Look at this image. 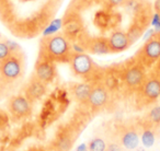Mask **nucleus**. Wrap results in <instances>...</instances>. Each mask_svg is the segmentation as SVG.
Listing matches in <instances>:
<instances>
[{"label": "nucleus", "instance_id": "nucleus-1", "mask_svg": "<svg viewBox=\"0 0 160 151\" xmlns=\"http://www.w3.org/2000/svg\"><path fill=\"white\" fill-rule=\"evenodd\" d=\"M72 44L65 34H53L44 37L41 44L40 56L54 62H69Z\"/></svg>", "mask_w": 160, "mask_h": 151}, {"label": "nucleus", "instance_id": "nucleus-2", "mask_svg": "<svg viewBox=\"0 0 160 151\" xmlns=\"http://www.w3.org/2000/svg\"><path fill=\"white\" fill-rule=\"evenodd\" d=\"M68 64L72 75L82 81L94 82L102 80L104 70L100 68L86 51H72Z\"/></svg>", "mask_w": 160, "mask_h": 151}, {"label": "nucleus", "instance_id": "nucleus-3", "mask_svg": "<svg viewBox=\"0 0 160 151\" xmlns=\"http://www.w3.org/2000/svg\"><path fill=\"white\" fill-rule=\"evenodd\" d=\"M118 70H120L121 87L132 94H135V92L146 79L147 73L149 71L134 57L125 62Z\"/></svg>", "mask_w": 160, "mask_h": 151}, {"label": "nucleus", "instance_id": "nucleus-4", "mask_svg": "<svg viewBox=\"0 0 160 151\" xmlns=\"http://www.w3.org/2000/svg\"><path fill=\"white\" fill-rule=\"evenodd\" d=\"M24 69V56L19 51H14L0 62V80L6 87H11L22 79Z\"/></svg>", "mask_w": 160, "mask_h": 151}, {"label": "nucleus", "instance_id": "nucleus-5", "mask_svg": "<svg viewBox=\"0 0 160 151\" xmlns=\"http://www.w3.org/2000/svg\"><path fill=\"white\" fill-rule=\"evenodd\" d=\"M136 102L139 106H151L160 100V80L151 70L135 92Z\"/></svg>", "mask_w": 160, "mask_h": 151}, {"label": "nucleus", "instance_id": "nucleus-6", "mask_svg": "<svg viewBox=\"0 0 160 151\" xmlns=\"http://www.w3.org/2000/svg\"><path fill=\"white\" fill-rule=\"evenodd\" d=\"M134 58L145 68L150 70L160 58V32L150 36L136 51Z\"/></svg>", "mask_w": 160, "mask_h": 151}, {"label": "nucleus", "instance_id": "nucleus-7", "mask_svg": "<svg viewBox=\"0 0 160 151\" xmlns=\"http://www.w3.org/2000/svg\"><path fill=\"white\" fill-rule=\"evenodd\" d=\"M114 139L124 150H135L140 142L137 123H122L116 126Z\"/></svg>", "mask_w": 160, "mask_h": 151}, {"label": "nucleus", "instance_id": "nucleus-8", "mask_svg": "<svg viewBox=\"0 0 160 151\" xmlns=\"http://www.w3.org/2000/svg\"><path fill=\"white\" fill-rule=\"evenodd\" d=\"M111 102V92L109 91L102 80L94 81L92 83L89 98L86 103V106L92 112H100L104 110Z\"/></svg>", "mask_w": 160, "mask_h": 151}, {"label": "nucleus", "instance_id": "nucleus-9", "mask_svg": "<svg viewBox=\"0 0 160 151\" xmlns=\"http://www.w3.org/2000/svg\"><path fill=\"white\" fill-rule=\"evenodd\" d=\"M8 111L14 119H25L32 115L33 102L23 93L16 94V95H12L8 101Z\"/></svg>", "mask_w": 160, "mask_h": 151}, {"label": "nucleus", "instance_id": "nucleus-10", "mask_svg": "<svg viewBox=\"0 0 160 151\" xmlns=\"http://www.w3.org/2000/svg\"><path fill=\"white\" fill-rule=\"evenodd\" d=\"M56 75H57L56 62L42 56H38V59L34 67V77L45 85H49L55 80Z\"/></svg>", "mask_w": 160, "mask_h": 151}, {"label": "nucleus", "instance_id": "nucleus-11", "mask_svg": "<svg viewBox=\"0 0 160 151\" xmlns=\"http://www.w3.org/2000/svg\"><path fill=\"white\" fill-rule=\"evenodd\" d=\"M138 130H139V137L142 146L146 148H151L155 144L157 139V130L158 127L147 122L145 118L140 119L137 123Z\"/></svg>", "mask_w": 160, "mask_h": 151}, {"label": "nucleus", "instance_id": "nucleus-12", "mask_svg": "<svg viewBox=\"0 0 160 151\" xmlns=\"http://www.w3.org/2000/svg\"><path fill=\"white\" fill-rule=\"evenodd\" d=\"M109 47L111 54H118L126 51L132 45L126 32L124 31H115L108 37Z\"/></svg>", "mask_w": 160, "mask_h": 151}, {"label": "nucleus", "instance_id": "nucleus-13", "mask_svg": "<svg viewBox=\"0 0 160 151\" xmlns=\"http://www.w3.org/2000/svg\"><path fill=\"white\" fill-rule=\"evenodd\" d=\"M85 51H88L90 54L94 55H107L111 54L109 47V42L107 37L98 36V37H90L82 45Z\"/></svg>", "mask_w": 160, "mask_h": 151}, {"label": "nucleus", "instance_id": "nucleus-14", "mask_svg": "<svg viewBox=\"0 0 160 151\" xmlns=\"http://www.w3.org/2000/svg\"><path fill=\"white\" fill-rule=\"evenodd\" d=\"M47 89V85L43 83L42 81H40L38 79H36L35 77H32L30 79V81L28 82V85L24 88V95L28 99L32 101V102H35L38 101L45 95Z\"/></svg>", "mask_w": 160, "mask_h": 151}, {"label": "nucleus", "instance_id": "nucleus-15", "mask_svg": "<svg viewBox=\"0 0 160 151\" xmlns=\"http://www.w3.org/2000/svg\"><path fill=\"white\" fill-rule=\"evenodd\" d=\"M92 83L93 82H88V81L72 83L70 87V91L73 100L79 104L86 105L88 98H89L90 91H91Z\"/></svg>", "mask_w": 160, "mask_h": 151}, {"label": "nucleus", "instance_id": "nucleus-16", "mask_svg": "<svg viewBox=\"0 0 160 151\" xmlns=\"http://www.w3.org/2000/svg\"><path fill=\"white\" fill-rule=\"evenodd\" d=\"M102 82L111 93L118 90L121 88L120 70L118 69H105L103 72Z\"/></svg>", "mask_w": 160, "mask_h": 151}, {"label": "nucleus", "instance_id": "nucleus-17", "mask_svg": "<svg viewBox=\"0 0 160 151\" xmlns=\"http://www.w3.org/2000/svg\"><path fill=\"white\" fill-rule=\"evenodd\" d=\"M62 27H65V35L67 37H75L81 31V20L79 18H75V17H71L69 20L64 21V24Z\"/></svg>", "mask_w": 160, "mask_h": 151}, {"label": "nucleus", "instance_id": "nucleus-18", "mask_svg": "<svg viewBox=\"0 0 160 151\" xmlns=\"http://www.w3.org/2000/svg\"><path fill=\"white\" fill-rule=\"evenodd\" d=\"M108 147V140H105L101 136H96L91 138L88 142V151H105Z\"/></svg>", "mask_w": 160, "mask_h": 151}, {"label": "nucleus", "instance_id": "nucleus-19", "mask_svg": "<svg viewBox=\"0 0 160 151\" xmlns=\"http://www.w3.org/2000/svg\"><path fill=\"white\" fill-rule=\"evenodd\" d=\"M145 119L150 124L155 125L156 127H160V105L155 104L149 109V111L145 115Z\"/></svg>", "mask_w": 160, "mask_h": 151}, {"label": "nucleus", "instance_id": "nucleus-20", "mask_svg": "<svg viewBox=\"0 0 160 151\" xmlns=\"http://www.w3.org/2000/svg\"><path fill=\"white\" fill-rule=\"evenodd\" d=\"M126 34L128 36L129 41H131L132 44L136 42L137 40H139L140 36L142 34V27L138 24H133L128 30L126 31Z\"/></svg>", "mask_w": 160, "mask_h": 151}, {"label": "nucleus", "instance_id": "nucleus-21", "mask_svg": "<svg viewBox=\"0 0 160 151\" xmlns=\"http://www.w3.org/2000/svg\"><path fill=\"white\" fill-rule=\"evenodd\" d=\"M13 51L10 49L9 45L7 42H3V41H0V62L5 60L8 56H10Z\"/></svg>", "mask_w": 160, "mask_h": 151}, {"label": "nucleus", "instance_id": "nucleus-22", "mask_svg": "<svg viewBox=\"0 0 160 151\" xmlns=\"http://www.w3.org/2000/svg\"><path fill=\"white\" fill-rule=\"evenodd\" d=\"M150 70L152 71V72L155 73L156 76H157L158 78H159V80H160V58L158 59V61L156 62L155 65H153L152 68H151Z\"/></svg>", "mask_w": 160, "mask_h": 151}, {"label": "nucleus", "instance_id": "nucleus-23", "mask_svg": "<svg viewBox=\"0 0 160 151\" xmlns=\"http://www.w3.org/2000/svg\"><path fill=\"white\" fill-rule=\"evenodd\" d=\"M127 0H108L109 5L113 6V7H118V6H122L126 2Z\"/></svg>", "mask_w": 160, "mask_h": 151}, {"label": "nucleus", "instance_id": "nucleus-24", "mask_svg": "<svg viewBox=\"0 0 160 151\" xmlns=\"http://www.w3.org/2000/svg\"><path fill=\"white\" fill-rule=\"evenodd\" d=\"M27 151H47V149H46V147L35 146V147H31V148H29Z\"/></svg>", "mask_w": 160, "mask_h": 151}, {"label": "nucleus", "instance_id": "nucleus-25", "mask_svg": "<svg viewBox=\"0 0 160 151\" xmlns=\"http://www.w3.org/2000/svg\"><path fill=\"white\" fill-rule=\"evenodd\" d=\"M6 85H5V83L2 82V81L0 80V99L2 98L3 96V94H5V92H6Z\"/></svg>", "mask_w": 160, "mask_h": 151}, {"label": "nucleus", "instance_id": "nucleus-26", "mask_svg": "<svg viewBox=\"0 0 160 151\" xmlns=\"http://www.w3.org/2000/svg\"><path fill=\"white\" fill-rule=\"evenodd\" d=\"M155 10H156V13L160 14V0H156L155 1Z\"/></svg>", "mask_w": 160, "mask_h": 151}]
</instances>
